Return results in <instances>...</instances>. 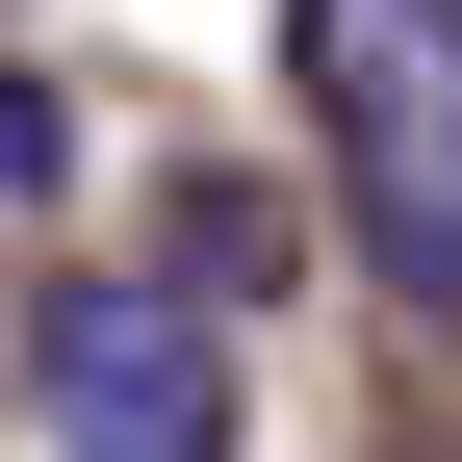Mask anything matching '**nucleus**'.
<instances>
[{
	"label": "nucleus",
	"instance_id": "nucleus-1",
	"mask_svg": "<svg viewBox=\"0 0 462 462\" xmlns=\"http://www.w3.org/2000/svg\"><path fill=\"white\" fill-rule=\"evenodd\" d=\"M282 78H309L334 231L385 257V309L462 334V0H282Z\"/></svg>",
	"mask_w": 462,
	"mask_h": 462
},
{
	"label": "nucleus",
	"instance_id": "nucleus-2",
	"mask_svg": "<svg viewBox=\"0 0 462 462\" xmlns=\"http://www.w3.org/2000/svg\"><path fill=\"white\" fill-rule=\"evenodd\" d=\"M26 411H51V462H231V334L180 282H51L26 309Z\"/></svg>",
	"mask_w": 462,
	"mask_h": 462
}]
</instances>
